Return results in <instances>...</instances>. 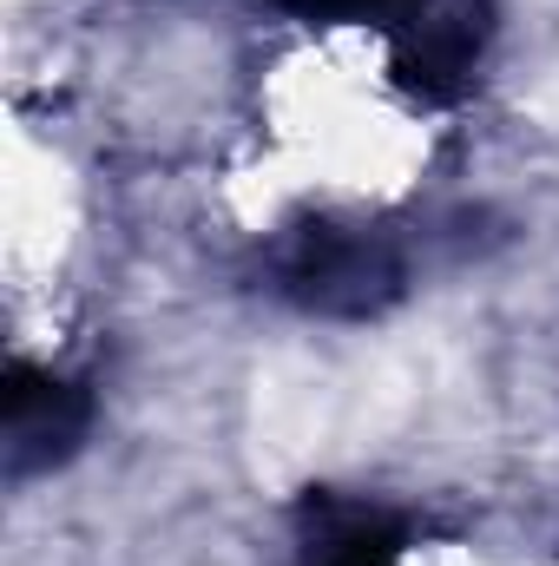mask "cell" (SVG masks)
I'll use <instances>...</instances> for the list:
<instances>
[{"instance_id": "obj_1", "label": "cell", "mask_w": 559, "mask_h": 566, "mask_svg": "<svg viewBox=\"0 0 559 566\" xmlns=\"http://www.w3.org/2000/svg\"><path fill=\"white\" fill-rule=\"evenodd\" d=\"M277 290L309 316H382L402 296V258L369 231L296 224L277 251Z\"/></svg>"}, {"instance_id": "obj_2", "label": "cell", "mask_w": 559, "mask_h": 566, "mask_svg": "<svg viewBox=\"0 0 559 566\" xmlns=\"http://www.w3.org/2000/svg\"><path fill=\"white\" fill-rule=\"evenodd\" d=\"M7 474H40L60 468L93 422V396L80 382H60L33 363H7Z\"/></svg>"}, {"instance_id": "obj_3", "label": "cell", "mask_w": 559, "mask_h": 566, "mask_svg": "<svg viewBox=\"0 0 559 566\" xmlns=\"http://www.w3.org/2000/svg\"><path fill=\"white\" fill-rule=\"evenodd\" d=\"M487 46V0H447L421 7L395 46V80L421 99H454Z\"/></svg>"}, {"instance_id": "obj_4", "label": "cell", "mask_w": 559, "mask_h": 566, "mask_svg": "<svg viewBox=\"0 0 559 566\" xmlns=\"http://www.w3.org/2000/svg\"><path fill=\"white\" fill-rule=\"evenodd\" d=\"M395 554H402V527L382 514H349L323 541V566H395Z\"/></svg>"}, {"instance_id": "obj_5", "label": "cell", "mask_w": 559, "mask_h": 566, "mask_svg": "<svg viewBox=\"0 0 559 566\" xmlns=\"http://www.w3.org/2000/svg\"><path fill=\"white\" fill-rule=\"evenodd\" d=\"M303 20H415L428 0H283Z\"/></svg>"}]
</instances>
